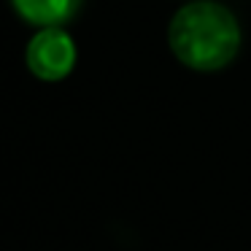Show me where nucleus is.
<instances>
[{"label": "nucleus", "mask_w": 251, "mask_h": 251, "mask_svg": "<svg viewBox=\"0 0 251 251\" xmlns=\"http://www.w3.org/2000/svg\"><path fill=\"white\" fill-rule=\"evenodd\" d=\"M168 44L173 57L189 71L213 73L227 68L238 57L240 25L222 3L192 0L173 14Z\"/></svg>", "instance_id": "nucleus-1"}, {"label": "nucleus", "mask_w": 251, "mask_h": 251, "mask_svg": "<svg viewBox=\"0 0 251 251\" xmlns=\"http://www.w3.org/2000/svg\"><path fill=\"white\" fill-rule=\"evenodd\" d=\"M17 14L35 27H62L76 17L81 0H11Z\"/></svg>", "instance_id": "nucleus-3"}, {"label": "nucleus", "mask_w": 251, "mask_h": 251, "mask_svg": "<svg viewBox=\"0 0 251 251\" xmlns=\"http://www.w3.org/2000/svg\"><path fill=\"white\" fill-rule=\"evenodd\" d=\"M76 65V44L62 27H41L27 44V68L41 81H62Z\"/></svg>", "instance_id": "nucleus-2"}]
</instances>
